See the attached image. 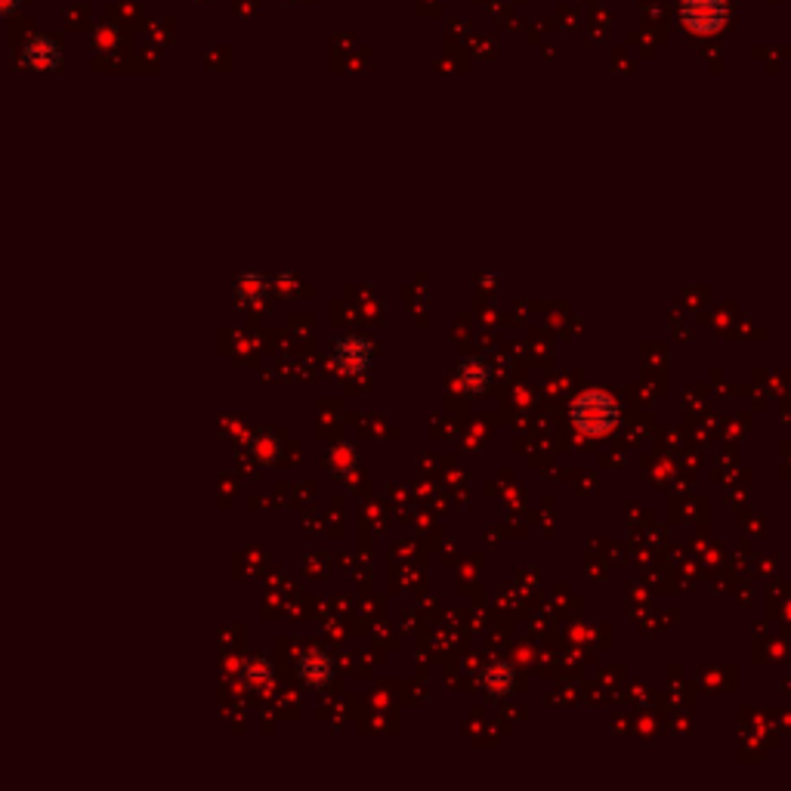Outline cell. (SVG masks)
Here are the masks:
<instances>
[{
  "label": "cell",
  "instance_id": "1",
  "mask_svg": "<svg viewBox=\"0 0 791 791\" xmlns=\"http://www.w3.org/2000/svg\"><path fill=\"white\" fill-rule=\"evenodd\" d=\"M621 417V402L609 390L600 387H591L582 390L569 402V421L572 427L585 436H606V433L616 431Z\"/></svg>",
  "mask_w": 791,
  "mask_h": 791
},
{
  "label": "cell",
  "instance_id": "2",
  "mask_svg": "<svg viewBox=\"0 0 791 791\" xmlns=\"http://www.w3.org/2000/svg\"><path fill=\"white\" fill-rule=\"evenodd\" d=\"M684 22L696 35H714L726 22L723 0H684Z\"/></svg>",
  "mask_w": 791,
  "mask_h": 791
},
{
  "label": "cell",
  "instance_id": "3",
  "mask_svg": "<svg viewBox=\"0 0 791 791\" xmlns=\"http://www.w3.org/2000/svg\"><path fill=\"white\" fill-rule=\"evenodd\" d=\"M334 359H337V365L344 368L346 375H362V371L371 365V359H375V346L368 344L365 337L349 334V337H341V341H337Z\"/></svg>",
  "mask_w": 791,
  "mask_h": 791
},
{
  "label": "cell",
  "instance_id": "4",
  "mask_svg": "<svg viewBox=\"0 0 791 791\" xmlns=\"http://www.w3.org/2000/svg\"><path fill=\"white\" fill-rule=\"evenodd\" d=\"M22 66L35 71H50L62 66V47L47 35H35L22 47Z\"/></svg>",
  "mask_w": 791,
  "mask_h": 791
},
{
  "label": "cell",
  "instance_id": "5",
  "mask_svg": "<svg viewBox=\"0 0 791 791\" xmlns=\"http://www.w3.org/2000/svg\"><path fill=\"white\" fill-rule=\"evenodd\" d=\"M455 380H458V387H461L465 393H482V390L492 383V365L485 359H480V356H470V359H465L458 365Z\"/></svg>",
  "mask_w": 791,
  "mask_h": 791
},
{
  "label": "cell",
  "instance_id": "6",
  "mask_svg": "<svg viewBox=\"0 0 791 791\" xmlns=\"http://www.w3.org/2000/svg\"><path fill=\"white\" fill-rule=\"evenodd\" d=\"M516 684V674H514V665H507V662H492L485 672H482V687L489 689L492 696H507Z\"/></svg>",
  "mask_w": 791,
  "mask_h": 791
},
{
  "label": "cell",
  "instance_id": "7",
  "mask_svg": "<svg viewBox=\"0 0 791 791\" xmlns=\"http://www.w3.org/2000/svg\"><path fill=\"white\" fill-rule=\"evenodd\" d=\"M19 7H22V0H0V19L16 16Z\"/></svg>",
  "mask_w": 791,
  "mask_h": 791
}]
</instances>
